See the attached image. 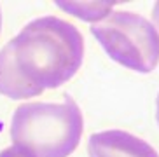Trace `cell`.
I'll return each mask as SVG.
<instances>
[{"label":"cell","mask_w":159,"mask_h":157,"mask_svg":"<svg viewBox=\"0 0 159 157\" xmlns=\"http://www.w3.org/2000/svg\"><path fill=\"white\" fill-rule=\"evenodd\" d=\"M63 11L74 14V16H79V18L86 19V21H91V16H89V11H94V12L102 14L103 18H107V14L110 12V7L114 5V2H96V4H88V2H58Z\"/></svg>","instance_id":"5"},{"label":"cell","mask_w":159,"mask_h":157,"mask_svg":"<svg viewBox=\"0 0 159 157\" xmlns=\"http://www.w3.org/2000/svg\"><path fill=\"white\" fill-rule=\"evenodd\" d=\"M82 131V112L70 96L58 103L19 105L11 120L12 145L33 157H68L80 143Z\"/></svg>","instance_id":"2"},{"label":"cell","mask_w":159,"mask_h":157,"mask_svg":"<svg viewBox=\"0 0 159 157\" xmlns=\"http://www.w3.org/2000/svg\"><path fill=\"white\" fill-rule=\"evenodd\" d=\"M89 157H159L145 140L122 129H107L91 134Z\"/></svg>","instance_id":"4"},{"label":"cell","mask_w":159,"mask_h":157,"mask_svg":"<svg viewBox=\"0 0 159 157\" xmlns=\"http://www.w3.org/2000/svg\"><path fill=\"white\" fill-rule=\"evenodd\" d=\"M152 21H154V26H156V30H157V33H159V2H156V5H154V9H152Z\"/></svg>","instance_id":"7"},{"label":"cell","mask_w":159,"mask_h":157,"mask_svg":"<svg viewBox=\"0 0 159 157\" xmlns=\"http://www.w3.org/2000/svg\"><path fill=\"white\" fill-rule=\"evenodd\" d=\"M84 60V38L58 16L30 21L0 49V94L30 100L68 82Z\"/></svg>","instance_id":"1"},{"label":"cell","mask_w":159,"mask_h":157,"mask_svg":"<svg viewBox=\"0 0 159 157\" xmlns=\"http://www.w3.org/2000/svg\"><path fill=\"white\" fill-rule=\"evenodd\" d=\"M156 119H157V124H159V94H157V100H156Z\"/></svg>","instance_id":"8"},{"label":"cell","mask_w":159,"mask_h":157,"mask_svg":"<svg viewBox=\"0 0 159 157\" xmlns=\"http://www.w3.org/2000/svg\"><path fill=\"white\" fill-rule=\"evenodd\" d=\"M0 32H2V11H0Z\"/></svg>","instance_id":"9"},{"label":"cell","mask_w":159,"mask_h":157,"mask_svg":"<svg viewBox=\"0 0 159 157\" xmlns=\"http://www.w3.org/2000/svg\"><path fill=\"white\" fill-rule=\"evenodd\" d=\"M0 157H33V155H32V154H28L26 150H23V148L12 145V147L4 148V150L0 152Z\"/></svg>","instance_id":"6"},{"label":"cell","mask_w":159,"mask_h":157,"mask_svg":"<svg viewBox=\"0 0 159 157\" xmlns=\"http://www.w3.org/2000/svg\"><path fill=\"white\" fill-rule=\"evenodd\" d=\"M91 33L116 63L149 74L159 65V33L149 19L129 11H114L91 25Z\"/></svg>","instance_id":"3"}]
</instances>
